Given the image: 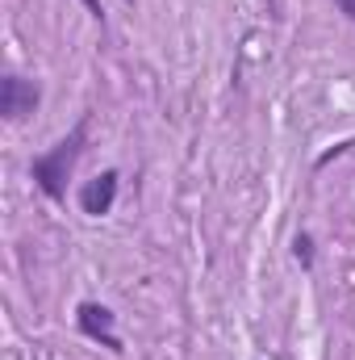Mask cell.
<instances>
[{
    "label": "cell",
    "mask_w": 355,
    "mask_h": 360,
    "mask_svg": "<svg viewBox=\"0 0 355 360\" xmlns=\"http://www.w3.org/2000/svg\"><path fill=\"white\" fill-rule=\"evenodd\" d=\"M309 248H314L309 235H297V260H301V264H309Z\"/></svg>",
    "instance_id": "5"
},
{
    "label": "cell",
    "mask_w": 355,
    "mask_h": 360,
    "mask_svg": "<svg viewBox=\"0 0 355 360\" xmlns=\"http://www.w3.org/2000/svg\"><path fill=\"white\" fill-rule=\"evenodd\" d=\"M84 139H88V117L76 122L67 139H59L46 155H38V160L29 164V176L38 180V188H42L51 201H63V193H67V176H72V168H76V160H80Z\"/></svg>",
    "instance_id": "1"
},
{
    "label": "cell",
    "mask_w": 355,
    "mask_h": 360,
    "mask_svg": "<svg viewBox=\"0 0 355 360\" xmlns=\"http://www.w3.org/2000/svg\"><path fill=\"white\" fill-rule=\"evenodd\" d=\"M113 201H117V172H113V168L100 172L96 180H88V184L80 188V210H84L88 218H105V214L113 210Z\"/></svg>",
    "instance_id": "3"
},
{
    "label": "cell",
    "mask_w": 355,
    "mask_h": 360,
    "mask_svg": "<svg viewBox=\"0 0 355 360\" xmlns=\"http://www.w3.org/2000/svg\"><path fill=\"white\" fill-rule=\"evenodd\" d=\"M335 4H339V8H343V13L355 21V0H335Z\"/></svg>",
    "instance_id": "7"
},
{
    "label": "cell",
    "mask_w": 355,
    "mask_h": 360,
    "mask_svg": "<svg viewBox=\"0 0 355 360\" xmlns=\"http://www.w3.org/2000/svg\"><path fill=\"white\" fill-rule=\"evenodd\" d=\"M80 4L88 8V13H92V17H96V21H105V8H100V0H80Z\"/></svg>",
    "instance_id": "6"
},
{
    "label": "cell",
    "mask_w": 355,
    "mask_h": 360,
    "mask_svg": "<svg viewBox=\"0 0 355 360\" xmlns=\"http://www.w3.org/2000/svg\"><path fill=\"white\" fill-rule=\"evenodd\" d=\"M76 319H80V331H84L88 340H100L105 348L121 352V340L113 335V310H109V306H96V302H84Z\"/></svg>",
    "instance_id": "4"
},
{
    "label": "cell",
    "mask_w": 355,
    "mask_h": 360,
    "mask_svg": "<svg viewBox=\"0 0 355 360\" xmlns=\"http://www.w3.org/2000/svg\"><path fill=\"white\" fill-rule=\"evenodd\" d=\"M34 109H38V89L29 80H21V76L0 80V113H4V122H21Z\"/></svg>",
    "instance_id": "2"
}]
</instances>
